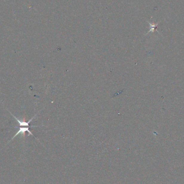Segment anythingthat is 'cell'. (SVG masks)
<instances>
[{"label": "cell", "mask_w": 184, "mask_h": 184, "mask_svg": "<svg viewBox=\"0 0 184 184\" xmlns=\"http://www.w3.org/2000/svg\"><path fill=\"white\" fill-rule=\"evenodd\" d=\"M26 132H28L29 135H32L34 137L36 138V137L33 135V134L31 132L30 130H29V126H21L19 128V130L16 132V134L15 135H14V137L11 138V140H14V138L16 137L17 136L19 135V134H22L23 136L25 137V134Z\"/></svg>", "instance_id": "obj_1"}, {"label": "cell", "mask_w": 184, "mask_h": 184, "mask_svg": "<svg viewBox=\"0 0 184 184\" xmlns=\"http://www.w3.org/2000/svg\"><path fill=\"white\" fill-rule=\"evenodd\" d=\"M10 114H11V115L13 116L14 117V118H15V120H16L17 122H18V123H19V126H29V123H30L31 121L33 120V119H34V118H35V117H36V115H37V114H38V113H37V114H36V115L34 116L33 117H32V118H31L30 120H29L28 121V122H26V121H25V118H23V120H19V119H18V118H17V117H16V116H15L14 115H13V114H11L10 112Z\"/></svg>", "instance_id": "obj_2"}]
</instances>
